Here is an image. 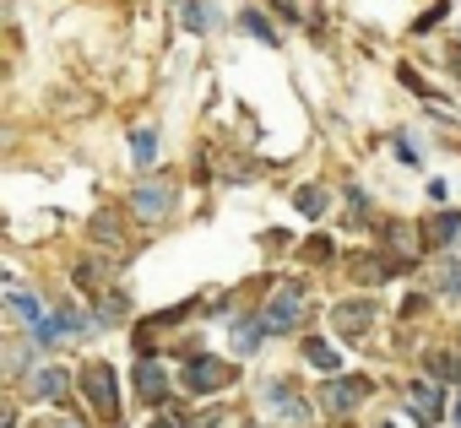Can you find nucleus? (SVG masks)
<instances>
[{"instance_id":"obj_9","label":"nucleus","mask_w":461,"mask_h":428,"mask_svg":"<svg viewBox=\"0 0 461 428\" xmlns=\"http://www.w3.org/2000/svg\"><path fill=\"white\" fill-rule=\"evenodd\" d=\"M28 390H33V401H66L71 396V374L66 369H33Z\"/></svg>"},{"instance_id":"obj_1","label":"nucleus","mask_w":461,"mask_h":428,"mask_svg":"<svg viewBox=\"0 0 461 428\" xmlns=\"http://www.w3.org/2000/svg\"><path fill=\"white\" fill-rule=\"evenodd\" d=\"M261 320H267V331H272V336L299 331V320H304V288H299V282H277V293L267 299Z\"/></svg>"},{"instance_id":"obj_22","label":"nucleus","mask_w":461,"mask_h":428,"mask_svg":"<svg viewBox=\"0 0 461 428\" xmlns=\"http://www.w3.org/2000/svg\"><path fill=\"white\" fill-rule=\"evenodd\" d=\"M55 428H82V423H55Z\"/></svg>"},{"instance_id":"obj_2","label":"nucleus","mask_w":461,"mask_h":428,"mask_svg":"<svg viewBox=\"0 0 461 428\" xmlns=\"http://www.w3.org/2000/svg\"><path fill=\"white\" fill-rule=\"evenodd\" d=\"M77 385H82V396L93 401L98 417H120V374H114L109 363H87Z\"/></svg>"},{"instance_id":"obj_21","label":"nucleus","mask_w":461,"mask_h":428,"mask_svg":"<svg viewBox=\"0 0 461 428\" xmlns=\"http://www.w3.org/2000/svg\"><path fill=\"white\" fill-rule=\"evenodd\" d=\"M28 363H33V347H12V369H17V374H23V369H28Z\"/></svg>"},{"instance_id":"obj_5","label":"nucleus","mask_w":461,"mask_h":428,"mask_svg":"<svg viewBox=\"0 0 461 428\" xmlns=\"http://www.w3.org/2000/svg\"><path fill=\"white\" fill-rule=\"evenodd\" d=\"M407 401H412V417H423V423H439L445 417V379H412L407 385Z\"/></svg>"},{"instance_id":"obj_3","label":"nucleus","mask_w":461,"mask_h":428,"mask_svg":"<svg viewBox=\"0 0 461 428\" xmlns=\"http://www.w3.org/2000/svg\"><path fill=\"white\" fill-rule=\"evenodd\" d=\"M228 379H234V363H217V358H190L185 363V390H195V396H212Z\"/></svg>"},{"instance_id":"obj_18","label":"nucleus","mask_w":461,"mask_h":428,"mask_svg":"<svg viewBox=\"0 0 461 428\" xmlns=\"http://www.w3.org/2000/svg\"><path fill=\"white\" fill-rule=\"evenodd\" d=\"M294 206L304 211V218H321V211H326V190H321V184H304V190L294 195Z\"/></svg>"},{"instance_id":"obj_13","label":"nucleus","mask_w":461,"mask_h":428,"mask_svg":"<svg viewBox=\"0 0 461 428\" xmlns=\"http://www.w3.org/2000/svg\"><path fill=\"white\" fill-rule=\"evenodd\" d=\"M131 157H136L141 168L158 163V130H152V125H136V130H131Z\"/></svg>"},{"instance_id":"obj_7","label":"nucleus","mask_w":461,"mask_h":428,"mask_svg":"<svg viewBox=\"0 0 461 428\" xmlns=\"http://www.w3.org/2000/svg\"><path fill=\"white\" fill-rule=\"evenodd\" d=\"M369 390H375V385H369V379H364V374H353V379H331V385H326V396H321V401H326V406H331V412H353V406H358V401H364V396H369Z\"/></svg>"},{"instance_id":"obj_8","label":"nucleus","mask_w":461,"mask_h":428,"mask_svg":"<svg viewBox=\"0 0 461 428\" xmlns=\"http://www.w3.org/2000/svg\"><path fill=\"white\" fill-rule=\"evenodd\" d=\"M131 385H136L147 401H163V396H168V374H163V363H158V358H141V363L131 369Z\"/></svg>"},{"instance_id":"obj_17","label":"nucleus","mask_w":461,"mask_h":428,"mask_svg":"<svg viewBox=\"0 0 461 428\" xmlns=\"http://www.w3.org/2000/svg\"><path fill=\"white\" fill-rule=\"evenodd\" d=\"M429 374L456 385V379H461V352H434V358H429Z\"/></svg>"},{"instance_id":"obj_23","label":"nucleus","mask_w":461,"mask_h":428,"mask_svg":"<svg viewBox=\"0 0 461 428\" xmlns=\"http://www.w3.org/2000/svg\"><path fill=\"white\" fill-rule=\"evenodd\" d=\"M456 428H461V406H456Z\"/></svg>"},{"instance_id":"obj_15","label":"nucleus","mask_w":461,"mask_h":428,"mask_svg":"<svg viewBox=\"0 0 461 428\" xmlns=\"http://www.w3.org/2000/svg\"><path fill=\"white\" fill-rule=\"evenodd\" d=\"M429 239L434 245H456L461 239V211H439V218L429 223Z\"/></svg>"},{"instance_id":"obj_10","label":"nucleus","mask_w":461,"mask_h":428,"mask_svg":"<svg viewBox=\"0 0 461 428\" xmlns=\"http://www.w3.org/2000/svg\"><path fill=\"white\" fill-rule=\"evenodd\" d=\"M261 396H267L283 417H304V412H310V406H299V396H294V385H288V379H261Z\"/></svg>"},{"instance_id":"obj_6","label":"nucleus","mask_w":461,"mask_h":428,"mask_svg":"<svg viewBox=\"0 0 461 428\" xmlns=\"http://www.w3.org/2000/svg\"><path fill=\"white\" fill-rule=\"evenodd\" d=\"M331 325H337V331H342L348 342H358V336H364V331L375 325V304H369V299H353V304H337V309H331Z\"/></svg>"},{"instance_id":"obj_11","label":"nucleus","mask_w":461,"mask_h":428,"mask_svg":"<svg viewBox=\"0 0 461 428\" xmlns=\"http://www.w3.org/2000/svg\"><path fill=\"white\" fill-rule=\"evenodd\" d=\"M6 309H12V315H17V320L28 325V331H33V325L44 320V309H39V299H33V293H23V288H6Z\"/></svg>"},{"instance_id":"obj_20","label":"nucleus","mask_w":461,"mask_h":428,"mask_svg":"<svg viewBox=\"0 0 461 428\" xmlns=\"http://www.w3.org/2000/svg\"><path fill=\"white\" fill-rule=\"evenodd\" d=\"M304 255H310V261H331V239H310Z\"/></svg>"},{"instance_id":"obj_19","label":"nucleus","mask_w":461,"mask_h":428,"mask_svg":"<svg viewBox=\"0 0 461 428\" xmlns=\"http://www.w3.org/2000/svg\"><path fill=\"white\" fill-rule=\"evenodd\" d=\"M245 28H250V33H256L261 44H277V33L267 28V17H256V12H245Z\"/></svg>"},{"instance_id":"obj_14","label":"nucleus","mask_w":461,"mask_h":428,"mask_svg":"<svg viewBox=\"0 0 461 428\" xmlns=\"http://www.w3.org/2000/svg\"><path fill=\"white\" fill-rule=\"evenodd\" d=\"M261 336H272L261 315H256V320H240V325H234V352H256V347H261Z\"/></svg>"},{"instance_id":"obj_12","label":"nucleus","mask_w":461,"mask_h":428,"mask_svg":"<svg viewBox=\"0 0 461 428\" xmlns=\"http://www.w3.org/2000/svg\"><path fill=\"white\" fill-rule=\"evenodd\" d=\"M304 363H310V369H321V374H337V369H342L337 347H331V342H321V336H310V342H304Z\"/></svg>"},{"instance_id":"obj_4","label":"nucleus","mask_w":461,"mask_h":428,"mask_svg":"<svg viewBox=\"0 0 461 428\" xmlns=\"http://www.w3.org/2000/svg\"><path fill=\"white\" fill-rule=\"evenodd\" d=\"M131 211H136L141 223H163L168 211H174V184H158V179H152V184H136Z\"/></svg>"},{"instance_id":"obj_16","label":"nucleus","mask_w":461,"mask_h":428,"mask_svg":"<svg viewBox=\"0 0 461 428\" xmlns=\"http://www.w3.org/2000/svg\"><path fill=\"white\" fill-rule=\"evenodd\" d=\"M179 22H185L190 33H206V28H212V17H206V0H179Z\"/></svg>"}]
</instances>
